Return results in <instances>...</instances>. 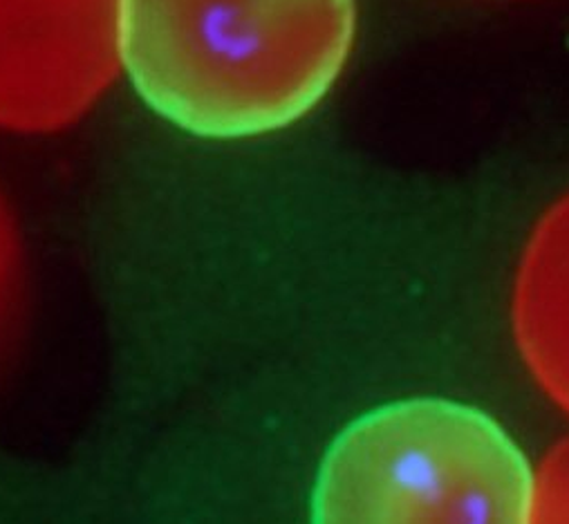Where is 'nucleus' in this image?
Wrapping results in <instances>:
<instances>
[{
  "label": "nucleus",
  "mask_w": 569,
  "mask_h": 524,
  "mask_svg": "<svg viewBox=\"0 0 569 524\" xmlns=\"http://www.w3.org/2000/svg\"><path fill=\"white\" fill-rule=\"evenodd\" d=\"M533 482L493 417L412 397L337 435L317 475L312 524H529Z\"/></svg>",
  "instance_id": "nucleus-2"
},
{
  "label": "nucleus",
  "mask_w": 569,
  "mask_h": 524,
  "mask_svg": "<svg viewBox=\"0 0 569 524\" xmlns=\"http://www.w3.org/2000/svg\"><path fill=\"white\" fill-rule=\"evenodd\" d=\"M357 0H117V52L137 94L204 140L292 125L341 77Z\"/></svg>",
  "instance_id": "nucleus-1"
},
{
  "label": "nucleus",
  "mask_w": 569,
  "mask_h": 524,
  "mask_svg": "<svg viewBox=\"0 0 569 524\" xmlns=\"http://www.w3.org/2000/svg\"><path fill=\"white\" fill-rule=\"evenodd\" d=\"M74 54H88L114 70L117 0H0V70H83L97 83L108 81ZM32 88H37L32 79Z\"/></svg>",
  "instance_id": "nucleus-4"
},
{
  "label": "nucleus",
  "mask_w": 569,
  "mask_h": 524,
  "mask_svg": "<svg viewBox=\"0 0 569 524\" xmlns=\"http://www.w3.org/2000/svg\"><path fill=\"white\" fill-rule=\"evenodd\" d=\"M529 524H569V437L536 471Z\"/></svg>",
  "instance_id": "nucleus-5"
},
{
  "label": "nucleus",
  "mask_w": 569,
  "mask_h": 524,
  "mask_svg": "<svg viewBox=\"0 0 569 524\" xmlns=\"http://www.w3.org/2000/svg\"><path fill=\"white\" fill-rule=\"evenodd\" d=\"M511 314L525 365L569 413V195L542 215L525 246Z\"/></svg>",
  "instance_id": "nucleus-3"
}]
</instances>
